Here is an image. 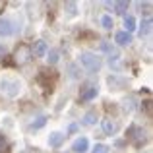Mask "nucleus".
I'll return each instance as SVG.
<instances>
[{"mask_svg":"<svg viewBox=\"0 0 153 153\" xmlns=\"http://www.w3.org/2000/svg\"><path fill=\"white\" fill-rule=\"evenodd\" d=\"M79 62H82V66L85 68L87 72H99L101 70V58H99L95 52L83 51L82 54H79Z\"/></svg>","mask_w":153,"mask_h":153,"instance_id":"1","label":"nucleus"},{"mask_svg":"<svg viewBox=\"0 0 153 153\" xmlns=\"http://www.w3.org/2000/svg\"><path fill=\"white\" fill-rule=\"evenodd\" d=\"M14 33H16V29H14L12 19L0 18V37H10V35H14Z\"/></svg>","mask_w":153,"mask_h":153,"instance_id":"2","label":"nucleus"},{"mask_svg":"<svg viewBox=\"0 0 153 153\" xmlns=\"http://www.w3.org/2000/svg\"><path fill=\"white\" fill-rule=\"evenodd\" d=\"M87 149H89V140L87 138H78L72 143V151H76V153H85Z\"/></svg>","mask_w":153,"mask_h":153,"instance_id":"3","label":"nucleus"},{"mask_svg":"<svg viewBox=\"0 0 153 153\" xmlns=\"http://www.w3.org/2000/svg\"><path fill=\"white\" fill-rule=\"evenodd\" d=\"M0 87H2V91H6L8 95H16L19 89V83L18 82H8V79H4L2 83H0Z\"/></svg>","mask_w":153,"mask_h":153,"instance_id":"4","label":"nucleus"},{"mask_svg":"<svg viewBox=\"0 0 153 153\" xmlns=\"http://www.w3.org/2000/svg\"><path fill=\"white\" fill-rule=\"evenodd\" d=\"M114 41H116V45L126 47V45H130V43H132V33H126V31H118V33H116V37H114Z\"/></svg>","mask_w":153,"mask_h":153,"instance_id":"5","label":"nucleus"},{"mask_svg":"<svg viewBox=\"0 0 153 153\" xmlns=\"http://www.w3.org/2000/svg\"><path fill=\"white\" fill-rule=\"evenodd\" d=\"M116 130H118V124H116L114 120H111V118L103 120V132H105L107 136H114Z\"/></svg>","mask_w":153,"mask_h":153,"instance_id":"6","label":"nucleus"},{"mask_svg":"<svg viewBox=\"0 0 153 153\" xmlns=\"http://www.w3.org/2000/svg\"><path fill=\"white\" fill-rule=\"evenodd\" d=\"M64 140H66V136H64L62 132H52V134L49 136V143H51V147H58V146H62Z\"/></svg>","mask_w":153,"mask_h":153,"instance_id":"7","label":"nucleus"},{"mask_svg":"<svg viewBox=\"0 0 153 153\" xmlns=\"http://www.w3.org/2000/svg\"><path fill=\"white\" fill-rule=\"evenodd\" d=\"M31 58V51L27 49V47H19V51L16 52V62H27V60Z\"/></svg>","mask_w":153,"mask_h":153,"instance_id":"8","label":"nucleus"},{"mask_svg":"<svg viewBox=\"0 0 153 153\" xmlns=\"http://www.w3.org/2000/svg\"><path fill=\"white\" fill-rule=\"evenodd\" d=\"M151 23H153V22H151V18L147 16V18L142 22V25H140V31H138L140 37H146V35H149V31H151Z\"/></svg>","mask_w":153,"mask_h":153,"instance_id":"9","label":"nucleus"},{"mask_svg":"<svg viewBox=\"0 0 153 153\" xmlns=\"http://www.w3.org/2000/svg\"><path fill=\"white\" fill-rule=\"evenodd\" d=\"M47 52H49V47H47L45 41H37L35 43V47H33V54L35 56H45Z\"/></svg>","mask_w":153,"mask_h":153,"instance_id":"10","label":"nucleus"},{"mask_svg":"<svg viewBox=\"0 0 153 153\" xmlns=\"http://www.w3.org/2000/svg\"><path fill=\"white\" fill-rule=\"evenodd\" d=\"M97 93H99L97 87H87V89L82 93V101H91L93 97H97Z\"/></svg>","mask_w":153,"mask_h":153,"instance_id":"11","label":"nucleus"},{"mask_svg":"<svg viewBox=\"0 0 153 153\" xmlns=\"http://www.w3.org/2000/svg\"><path fill=\"white\" fill-rule=\"evenodd\" d=\"M95 122H97V112L95 111H89V112L83 114V124H85V126H93Z\"/></svg>","mask_w":153,"mask_h":153,"instance_id":"12","label":"nucleus"},{"mask_svg":"<svg viewBox=\"0 0 153 153\" xmlns=\"http://www.w3.org/2000/svg\"><path fill=\"white\" fill-rule=\"evenodd\" d=\"M124 27H126V33H132V31L136 29V19H134V16H126V18H124Z\"/></svg>","mask_w":153,"mask_h":153,"instance_id":"13","label":"nucleus"},{"mask_svg":"<svg viewBox=\"0 0 153 153\" xmlns=\"http://www.w3.org/2000/svg\"><path fill=\"white\" fill-rule=\"evenodd\" d=\"M111 6L116 10V14H124L128 10V2H111Z\"/></svg>","mask_w":153,"mask_h":153,"instance_id":"14","label":"nucleus"},{"mask_svg":"<svg viewBox=\"0 0 153 153\" xmlns=\"http://www.w3.org/2000/svg\"><path fill=\"white\" fill-rule=\"evenodd\" d=\"M101 25L105 27V29H112V18L111 16H103L101 18Z\"/></svg>","mask_w":153,"mask_h":153,"instance_id":"15","label":"nucleus"},{"mask_svg":"<svg viewBox=\"0 0 153 153\" xmlns=\"http://www.w3.org/2000/svg\"><path fill=\"white\" fill-rule=\"evenodd\" d=\"M91 153H108V147L105 146V143H97V146L93 147V151Z\"/></svg>","mask_w":153,"mask_h":153,"instance_id":"16","label":"nucleus"},{"mask_svg":"<svg viewBox=\"0 0 153 153\" xmlns=\"http://www.w3.org/2000/svg\"><path fill=\"white\" fill-rule=\"evenodd\" d=\"M47 54H49V62L51 64H56V62H58V52H56V51H49Z\"/></svg>","mask_w":153,"mask_h":153,"instance_id":"17","label":"nucleus"},{"mask_svg":"<svg viewBox=\"0 0 153 153\" xmlns=\"http://www.w3.org/2000/svg\"><path fill=\"white\" fill-rule=\"evenodd\" d=\"M45 122H47V118H45V116H41L37 122H33V128H41V126H45Z\"/></svg>","mask_w":153,"mask_h":153,"instance_id":"18","label":"nucleus"},{"mask_svg":"<svg viewBox=\"0 0 153 153\" xmlns=\"http://www.w3.org/2000/svg\"><path fill=\"white\" fill-rule=\"evenodd\" d=\"M66 8L70 10V12H68L70 16H76V4H74V2H68V4H66Z\"/></svg>","mask_w":153,"mask_h":153,"instance_id":"19","label":"nucleus"},{"mask_svg":"<svg viewBox=\"0 0 153 153\" xmlns=\"http://www.w3.org/2000/svg\"><path fill=\"white\" fill-rule=\"evenodd\" d=\"M4 146H6V138H4V136L0 134V151L4 149Z\"/></svg>","mask_w":153,"mask_h":153,"instance_id":"20","label":"nucleus"},{"mask_svg":"<svg viewBox=\"0 0 153 153\" xmlns=\"http://www.w3.org/2000/svg\"><path fill=\"white\" fill-rule=\"evenodd\" d=\"M19 153H31V151H19Z\"/></svg>","mask_w":153,"mask_h":153,"instance_id":"21","label":"nucleus"}]
</instances>
